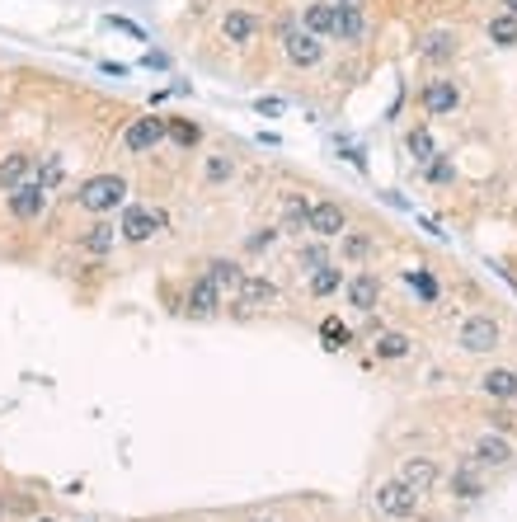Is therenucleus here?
Here are the masks:
<instances>
[{
	"label": "nucleus",
	"mask_w": 517,
	"mask_h": 522,
	"mask_svg": "<svg viewBox=\"0 0 517 522\" xmlns=\"http://www.w3.org/2000/svg\"><path fill=\"white\" fill-rule=\"evenodd\" d=\"M123 198H127V179L123 174H94V179H85V184L76 189V203L85 212H94V217H109L113 207H123Z\"/></svg>",
	"instance_id": "nucleus-1"
},
{
	"label": "nucleus",
	"mask_w": 517,
	"mask_h": 522,
	"mask_svg": "<svg viewBox=\"0 0 517 522\" xmlns=\"http://www.w3.org/2000/svg\"><path fill=\"white\" fill-rule=\"evenodd\" d=\"M498 320L494 316H471L461 325V334H456V344L465 349V353H494L498 349Z\"/></svg>",
	"instance_id": "nucleus-2"
},
{
	"label": "nucleus",
	"mask_w": 517,
	"mask_h": 522,
	"mask_svg": "<svg viewBox=\"0 0 517 522\" xmlns=\"http://www.w3.org/2000/svg\"><path fill=\"white\" fill-rule=\"evenodd\" d=\"M273 301H278V287H273L269 278H249V273H245V283H240V292H236V316L249 320V316L269 311Z\"/></svg>",
	"instance_id": "nucleus-3"
},
{
	"label": "nucleus",
	"mask_w": 517,
	"mask_h": 522,
	"mask_svg": "<svg viewBox=\"0 0 517 522\" xmlns=\"http://www.w3.org/2000/svg\"><path fill=\"white\" fill-rule=\"evenodd\" d=\"M419 499L424 494H414L405 480H386V485L376 489V509L386 513V518H414V513H419Z\"/></svg>",
	"instance_id": "nucleus-4"
},
{
	"label": "nucleus",
	"mask_w": 517,
	"mask_h": 522,
	"mask_svg": "<svg viewBox=\"0 0 517 522\" xmlns=\"http://www.w3.org/2000/svg\"><path fill=\"white\" fill-rule=\"evenodd\" d=\"M183 316H193V320H212L216 311H222V292H216L207 283V273L198 283H189V292H183V306H179Z\"/></svg>",
	"instance_id": "nucleus-5"
},
{
	"label": "nucleus",
	"mask_w": 517,
	"mask_h": 522,
	"mask_svg": "<svg viewBox=\"0 0 517 522\" xmlns=\"http://www.w3.org/2000/svg\"><path fill=\"white\" fill-rule=\"evenodd\" d=\"M343 231H348V212H343V203L325 198V203H315V207H311V236H320V240H339Z\"/></svg>",
	"instance_id": "nucleus-6"
},
{
	"label": "nucleus",
	"mask_w": 517,
	"mask_h": 522,
	"mask_svg": "<svg viewBox=\"0 0 517 522\" xmlns=\"http://www.w3.org/2000/svg\"><path fill=\"white\" fill-rule=\"evenodd\" d=\"M160 226H165V217H160V212L156 207H127L123 212V226H118V231H123V240H132V245H141V240H151L156 231H160Z\"/></svg>",
	"instance_id": "nucleus-7"
},
{
	"label": "nucleus",
	"mask_w": 517,
	"mask_h": 522,
	"mask_svg": "<svg viewBox=\"0 0 517 522\" xmlns=\"http://www.w3.org/2000/svg\"><path fill=\"white\" fill-rule=\"evenodd\" d=\"M43 207H47V189L38 184V179H33V184H20L10 193V217L14 221H38Z\"/></svg>",
	"instance_id": "nucleus-8"
},
{
	"label": "nucleus",
	"mask_w": 517,
	"mask_h": 522,
	"mask_svg": "<svg viewBox=\"0 0 517 522\" xmlns=\"http://www.w3.org/2000/svg\"><path fill=\"white\" fill-rule=\"evenodd\" d=\"M259 28H263L259 14H249V10H226V20H222V38H226L230 47H249V43L259 38Z\"/></svg>",
	"instance_id": "nucleus-9"
},
{
	"label": "nucleus",
	"mask_w": 517,
	"mask_h": 522,
	"mask_svg": "<svg viewBox=\"0 0 517 522\" xmlns=\"http://www.w3.org/2000/svg\"><path fill=\"white\" fill-rule=\"evenodd\" d=\"M376 301H381V278H376L372 269L353 273V278H348V306H353V311H362V316H372Z\"/></svg>",
	"instance_id": "nucleus-10"
},
{
	"label": "nucleus",
	"mask_w": 517,
	"mask_h": 522,
	"mask_svg": "<svg viewBox=\"0 0 517 522\" xmlns=\"http://www.w3.org/2000/svg\"><path fill=\"white\" fill-rule=\"evenodd\" d=\"M165 141V118H137L123 133V146L132 156H146V151H156V146Z\"/></svg>",
	"instance_id": "nucleus-11"
},
{
	"label": "nucleus",
	"mask_w": 517,
	"mask_h": 522,
	"mask_svg": "<svg viewBox=\"0 0 517 522\" xmlns=\"http://www.w3.org/2000/svg\"><path fill=\"white\" fill-rule=\"evenodd\" d=\"M456 104H461L456 80H428V85H424V108L432 113V118H447Z\"/></svg>",
	"instance_id": "nucleus-12"
},
{
	"label": "nucleus",
	"mask_w": 517,
	"mask_h": 522,
	"mask_svg": "<svg viewBox=\"0 0 517 522\" xmlns=\"http://www.w3.org/2000/svg\"><path fill=\"white\" fill-rule=\"evenodd\" d=\"M207 283L222 292V301L226 297H236L240 283H245V269H240V259H212L207 264Z\"/></svg>",
	"instance_id": "nucleus-13"
},
{
	"label": "nucleus",
	"mask_w": 517,
	"mask_h": 522,
	"mask_svg": "<svg viewBox=\"0 0 517 522\" xmlns=\"http://www.w3.org/2000/svg\"><path fill=\"white\" fill-rule=\"evenodd\" d=\"M400 480H405L414 494H428V489L442 480V470H438V462H428V456H409V462L400 466Z\"/></svg>",
	"instance_id": "nucleus-14"
},
{
	"label": "nucleus",
	"mask_w": 517,
	"mask_h": 522,
	"mask_svg": "<svg viewBox=\"0 0 517 522\" xmlns=\"http://www.w3.org/2000/svg\"><path fill=\"white\" fill-rule=\"evenodd\" d=\"M282 47H287V61H292V67H315V61L325 57V43L315 38V34H306V28H296V34L282 43Z\"/></svg>",
	"instance_id": "nucleus-15"
},
{
	"label": "nucleus",
	"mask_w": 517,
	"mask_h": 522,
	"mask_svg": "<svg viewBox=\"0 0 517 522\" xmlns=\"http://www.w3.org/2000/svg\"><path fill=\"white\" fill-rule=\"evenodd\" d=\"M335 38L339 43H362L367 38V14H362V5H335Z\"/></svg>",
	"instance_id": "nucleus-16"
},
{
	"label": "nucleus",
	"mask_w": 517,
	"mask_h": 522,
	"mask_svg": "<svg viewBox=\"0 0 517 522\" xmlns=\"http://www.w3.org/2000/svg\"><path fill=\"white\" fill-rule=\"evenodd\" d=\"M461 52V38L452 34V28H432V34L419 43V57L424 61H452Z\"/></svg>",
	"instance_id": "nucleus-17"
},
{
	"label": "nucleus",
	"mask_w": 517,
	"mask_h": 522,
	"mask_svg": "<svg viewBox=\"0 0 517 522\" xmlns=\"http://www.w3.org/2000/svg\"><path fill=\"white\" fill-rule=\"evenodd\" d=\"M311 231V203L306 198H292L282 203V221H278V236H306Z\"/></svg>",
	"instance_id": "nucleus-18"
},
{
	"label": "nucleus",
	"mask_w": 517,
	"mask_h": 522,
	"mask_svg": "<svg viewBox=\"0 0 517 522\" xmlns=\"http://www.w3.org/2000/svg\"><path fill=\"white\" fill-rule=\"evenodd\" d=\"M28 174H33V156L28 151H14L0 160V193H14L20 184H28Z\"/></svg>",
	"instance_id": "nucleus-19"
},
{
	"label": "nucleus",
	"mask_w": 517,
	"mask_h": 522,
	"mask_svg": "<svg viewBox=\"0 0 517 522\" xmlns=\"http://www.w3.org/2000/svg\"><path fill=\"white\" fill-rule=\"evenodd\" d=\"M471 462H475V466H508V462H513V443H504L498 433H485V438L475 443Z\"/></svg>",
	"instance_id": "nucleus-20"
},
{
	"label": "nucleus",
	"mask_w": 517,
	"mask_h": 522,
	"mask_svg": "<svg viewBox=\"0 0 517 522\" xmlns=\"http://www.w3.org/2000/svg\"><path fill=\"white\" fill-rule=\"evenodd\" d=\"M480 390H485V396H494V400H517V372L489 367L485 377H480Z\"/></svg>",
	"instance_id": "nucleus-21"
},
{
	"label": "nucleus",
	"mask_w": 517,
	"mask_h": 522,
	"mask_svg": "<svg viewBox=\"0 0 517 522\" xmlns=\"http://www.w3.org/2000/svg\"><path fill=\"white\" fill-rule=\"evenodd\" d=\"M306 34L335 38V0H315V5H306Z\"/></svg>",
	"instance_id": "nucleus-22"
},
{
	"label": "nucleus",
	"mask_w": 517,
	"mask_h": 522,
	"mask_svg": "<svg viewBox=\"0 0 517 522\" xmlns=\"http://www.w3.org/2000/svg\"><path fill=\"white\" fill-rule=\"evenodd\" d=\"M409 156H414V165H432V160H438V141H432V133H428V127H414V133H409Z\"/></svg>",
	"instance_id": "nucleus-23"
},
{
	"label": "nucleus",
	"mask_w": 517,
	"mask_h": 522,
	"mask_svg": "<svg viewBox=\"0 0 517 522\" xmlns=\"http://www.w3.org/2000/svg\"><path fill=\"white\" fill-rule=\"evenodd\" d=\"M452 494L456 499H480L485 494V485H480V476H475V462H465V466L452 470Z\"/></svg>",
	"instance_id": "nucleus-24"
},
{
	"label": "nucleus",
	"mask_w": 517,
	"mask_h": 522,
	"mask_svg": "<svg viewBox=\"0 0 517 522\" xmlns=\"http://www.w3.org/2000/svg\"><path fill=\"white\" fill-rule=\"evenodd\" d=\"M343 287V269L339 264H325L311 273V297H335V292Z\"/></svg>",
	"instance_id": "nucleus-25"
},
{
	"label": "nucleus",
	"mask_w": 517,
	"mask_h": 522,
	"mask_svg": "<svg viewBox=\"0 0 517 522\" xmlns=\"http://www.w3.org/2000/svg\"><path fill=\"white\" fill-rule=\"evenodd\" d=\"M320 339H325V349H329V353H339V349L353 344V330H348V325H343L339 316H325V320H320Z\"/></svg>",
	"instance_id": "nucleus-26"
},
{
	"label": "nucleus",
	"mask_w": 517,
	"mask_h": 522,
	"mask_svg": "<svg viewBox=\"0 0 517 522\" xmlns=\"http://www.w3.org/2000/svg\"><path fill=\"white\" fill-rule=\"evenodd\" d=\"M489 43H498V47H517V14H508V10L494 14V20H489Z\"/></svg>",
	"instance_id": "nucleus-27"
},
{
	"label": "nucleus",
	"mask_w": 517,
	"mask_h": 522,
	"mask_svg": "<svg viewBox=\"0 0 517 522\" xmlns=\"http://www.w3.org/2000/svg\"><path fill=\"white\" fill-rule=\"evenodd\" d=\"M165 137H174V146H183V151H189V146L203 141V127L189 123V118H165Z\"/></svg>",
	"instance_id": "nucleus-28"
},
{
	"label": "nucleus",
	"mask_w": 517,
	"mask_h": 522,
	"mask_svg": "<svg viewBox=\"0 0 517 522\" xmlns=\"http://www.w3.org/2000/svg\"><path fill=\"white\" fill-rule=\"evenodd\" d=\"M113 240H118L113 221H94L90 231H85V250H90V254H109V250H113Z\"/></svg>",
	"instance_id": "nucleus-29"
},
{
	"label": "nucleus",
	"mask_w": 517,
	"mask_h": 522,
	"mask_svg": "<svg viewBox=\"0 0 517 522\" xmlns=\"http://www.w3.org/2000/svg\"><path fill=\"white\" fill-rule=\"evenodd\" d=\"M296 264H302L306 273H315V269H325V264H335V259H329V250H325V240H311V245H302V250H296Z\"/></svg>",
	"instance_id": "nucleus-30"
},
{
	"label": "nucleus",
	"mask_w": 517,
	"mask_h": 522,
	"mask_svg": "<svg viewBox=\"0 0 517 522\" xmlns=\"http://www.w3.org/2000/svg\"><path fill=\"white\" fill-rule=\"evenodd\" d=\"M414 339L409 334H376V357H405Z\"/></svg>",
	"instance_id": "nucleus-31"
},
{
	"label": "nucleus",
	"mask_w": 517,
	"mask_h": 522,
	"mask_svg": "<svg viewBox=\"0 0 517 522\" xmlns=\"http://www.w3.org/2000/svg\"><path fill=\"white\" fill-rule=\"evenodd\" d=\"M236 174V160H230L226 151H216V156H207V184H226V179Z\"/></svg>",
	"instance_id": "nucleus-32"
},
{
	"label": "nucleus",
	"mask_w": 517,
	"mask_h": 522,
	"mask_svg": "<svg viewBox=\"0 0 517 522\" xmlns=\"http://www.w3.org/2000/svg\"><path fill=\"white\" fill-rule=\"evenodd\" d=\"M339 240H343V259H348V264H362V259L372 254V240H367V236H353V231H343Z\"/></svg>",
	"instance_id": "nucleus-33"
},
{
	"label": "nucleus",
	"mask_w": 517,
	"mask_h": 522,
	"mask_svg": "<svg viewBox=\"0 0 517 522\" xmlns=\"http://www.w3.org/2000/svg\"><path fill=\"white\" fill-rule=\"evenodd\" d=\"M428 179H432V184H452V179H456V165H452L447 156H438V160L428 165Z\"/></svg>",
	"instance_id": "nucleus-34"
},
{
	"label": "nucleus",
	"mask_w": 517,
	"mask_h": 522,
	"mask_svg": "<svg viewBox=\"0 0 517 522\" xmlns=\"http://www.w3.org/2000/svg\"><path fill=\"white\" fill-rule=\"evenodd\" d=\"M409 287H419L424 301H438V283H432L428 273H409Z\"/></svg>",
	"instance_id": "nucleus-35"
},
{
	"label": "nucleus",
	"mask_w": 517,
	"mask_h": 522,
	"mask_svg": "<svg viewBox=\"0 0 517 522\" xmlns=\"http://www.w3.org/2000/svg\"><path fill=\"white\" fill-rule=\"evenodd\" d=\"M273 240H278V231H273V226H263V231H254V236L245 240V250H254V254H259V250H269Z\"/></svg>",
	"instance_id": "nucleus-36"
},
{
	"label": "nucleus",
	"mask_w": 517,
	"mask_h": 522,
	"mask_svg": "<svg viewBox=\"0 0 517 522\" xmlns=\"http://www.w3.org/2000/svg\"><path fill=\"white\" fill-rule=\"evenodd\" d=\"M57 179H61V160L53 156V160H47V165H43V174H38V184H43V189H53V184H57Z\"/></svg>",
	"instance_id": "nucleus-37"
},
{
	"label": "nucleus",
	"mask_w": 517,
	"mask_h": 522,
	"mask_svg": "<svg viewBox=\"0 0 517 522\" xmlns=\"http://www.w3.org/2000/svg\"><path fill=\"white\" fill-rule=\"evenodd\" d=\"M254 108L263 113V118H278V113H282V100H259Z\"/></svg>",
	"instance_id": "nucleus-38"
},
{
	"label": "nucleus",
	"mask_w": 517,
	"mask_h": 522,
	"mask_svg": "<svg viewBox=\"0 0 517 522\" xmlns=\"http://www.w3.org/2000/svg\"><path fill=\"white\" fill-rule=\"evenodd\" d=\"M504 10H508V14H517V0H504Z\"/></svg>",
	"instance_id": "nucleus-39"
},
{
	"label": "nucleus",
	"mask_w": 517,
	"mask_h": 522,
	"mask_svg": "<svg viewBox=\"0 0 517 522\" xmlns=\"http://www.w3.org/2000/svg\"><path fill=\"white\" fill-rule=\"evenodd\" d=\"M335 5H362V0H335Z\"/></svg>",
	"instance_id": "nucleus-40"
},
{
	"label": "nucleus",
	"mask_w": 517,
	"mask_h": 522,
	"mask_svg": "<svg viewBox=\"0 0 517 522\" xmlns=\"http://www.w3.org/2000/svg\"><path fill=\"white\" fill-rule=\"evenodd\" d=\"M33 522H53V518H33Z\"/></svg>",
	"instance_id": "nucleus-41"
},
{
	"label": "nucleus",
	"mask_w": 517,
	"mask_h": 522,
	"mask_svg": "<svg viewBox=\"0 0 517 522\" xmlns=\"http://www.w3.org/2000/svg\"><path fill=\"white\" fill-rule=\"evenodd\" d=\"M254 522H273V518H254Z\"/></svg>",
	"instance_id": "nucleus-42"
},
{
	"label": "nucleus",
	"mask_w": 517,
	"mask_h": 522,
	"mask_svg": "<svg viewBox=\"0 0 517 522\" xmlns=\"http://www.w3.org/2000/svg\"><path fill=\"white\" fill-rule=\"evenodd\" d=\"M0 513H5V503H0Z\"/></svg>",
	"instance_id": "nucleus-43"
}]
</instances>
